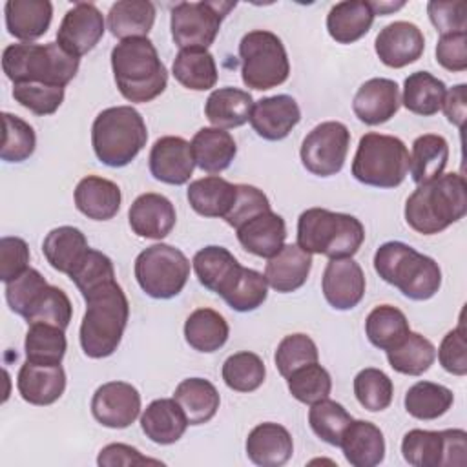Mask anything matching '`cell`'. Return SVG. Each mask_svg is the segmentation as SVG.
Returning <instances> with one entry per match:
<instances>
[{"label":"cell","mask_w":467,"mask_h":467,"mask_svg":"<svg viewBox=\"0 0 467 467\" xmlns=\"http://www.w3.org/2000/svg\"><path fill=\"white\" fill-rule=\"evenodd\" d=\"M467 213V184L462 173L451 171L420 184L405 202L407 224L423 235H434Z\"/></svg>","instance_id":"1"},{"label":"cell","mask_w":467,"mask_h":467,"mask_svg":"<svg viewBox=\"0 0 467 467\" xmlns=\"http://www.w3.org/2000/svg\"><path fill=\"white\" fill-rule=\"evenodd\" d=\"M80 323V347L91 359L111 356L122 339L130 317V303L117 281H111L88 297Z\"/></svg>","instance_id":"2"},{"label":"cell","mask_w":467,"mask_h":467,"mask_svg":"<svg viewBox=\"0 0 467 467\" xmlns=\"http://www.w3.org/2000/svg\"><path fill=\"white\" fill-rule=\"evenodd\" d=\"M111 69L117 89L130 102H150L168 84L166 66L148 36L120 40L111 49Z\"/></svg>","instance_id":"3"},{"label":"cell","mask_w":467,"mask_h":467,"mask_svg":"<svg viewBox=\"0 0 467 467\" xmlns=\"http://www.w3.org/2000/svg\"><path fill=\"white\" fill-rule=\"evenodd\" d=\"M374 270L412 301H427L441 286L438 263L401 241H387L374 254Z\"/></svg>","instance_id":"4"},{"label":"cell","mask_w":467,"mask_h":467,"mask_svg":"<svg viewBox=\"0 0 467 467\" xmlns=\"http://www.w3.org/2000/svg\"><path fill=\"white\" fill-rule=\"evenodd\" d=\"M80 58L57 42L9 44L2 53V69L13 84H46L66 88L77 75Z\"/></svg>","instance_id":"5"},{"label":"cell","mask_w":467,"mask_h":467,"mask_svg":"<svg viewBox=\"0 0 467 467\" xmlns=\"http://www.w3.org/2000/svg\"><path fill=\"white\" fill-rule=\"evenodd\" d=\"M365 241V226L348 213L308 208L297 219V246L328 259L352 257Z\"/></svg>","instance_id":"6"},{"label":"cell","mask_w":467,"mask_h":467,"mask_svg":"<svg viewBox=\"0 0 467 467\" xmlns=\"http://www.w3.org/2000/svg\"><path fill=\"white\" fill-rule=\"evenodd\" d=\"M148 128L131 106L102 109L91 126V146L97 159L109 168L128 166L146 146Z\"/></svg>","instance_id":"7"},{"label":"cell","mask_w":467,"mask_h":467,"mask_svg":"<svg viewBox=\"0 0 467 467\" xmlns=\"http://www.w3.org/2000/svg\"><path fill=\"white\" fill-rule=\"evenodd\" d=\"M409 173V150L394 135L365 133L352 161V175L365 186L396 188Z\"/></svg>","instance_id":"8"},{"label":"cell","mask_w":467,"mask_h":467,"mask_svg":"<svg viewBox=\"0 0 467 467\" xmlns=\"http://www.w3.org/2000/svg\"><path fill=\"white\" fill-rule=\"evenodd\" d=\"M241 78L246 88L272 89L290 75V62L281 38L266 29L248 31L239 42Z\"/></svg>","instance_id":"9"},{"label":"cell","mask_w":467,"mask_h":467,"mask_svg":"<svg viewBox=\"0 0 467 467\" xmlns=\"http://www.w3.org/2000/svg\"><path fill=\"white\" fill-rule=\"evenodd\" d=\"M133 272L146 296L153 299H171L186 286L190 261L179 248L157 243L137 255Z\"/></svg>","instance_id":"10"},{"label":"cell","mask_w":467,"mask_h":467,"mask_svg":"<svg viewBox=\"0 0 467 467\" xmlns=\"http://www.w3.org/2000/svg\"><path fill=\"white\" fill-rule=\"evenodd\" d=\"M235 2L202 0L179 2L170 15V29L175 46L181 49H208Z\"/></svg>","instance_id":"11"},{"label":"cell","mask_w":467,"mask_h":467,"mask_svg":"<svg viewBox=\"0 0 467 467\" xmlns=\"http://www.w3.org/2000/svg\"><path fill=\"white\" fill-rule=\"evenodd\" d=\"M401 454L412 467H463L467 463V432L463 429H412L401 440Z\"/></svg>","instance_id":"12"},{"label":"cell","mask_w":467,"mask_h":467,"mask_svg":"<svg viewBox=\"0 0 467 467\" xmlns=\"http://www.w3.org/2000/svg\"><path fill=\"white\" fill-rule=\"evenodd\" d=\"M350 146V131L339 120H327L312 128L301 142L303 166L317 177H332L341 171Z\"/></svg>","instance_id":"13"},{"label":"cell","mask_w":467,"mask_h":467,"mask_svg":"<svg viewBox=\"0 0 467 467\" xmlns=\"http://www.w3.org/2000/svg\"><path fill=\"white\" fill-rule=\"evenodd\" d=\"M106 22L95 4L77 2L64 15L58 31L57 44L73 57L89 53L104 36Z\"/></svg>","instance_id":"14"},{"label":"cell","mask_w":467,"mask_h":467,"mask_svg":"<svg viewBox=\"0 0 467 467\" xmlns=\"http://www.w3.org/2000/svg\"><path fill=\"white\" fill-rule=\"evenodd\" d=\"M91 414L108 429H126L140 414V394L126 381L102 383L91 398Z\"/></svg>","instance_id":"15"},{"label":"cell","mask_w":467,"mask_h":467,"mask_svg":"<svg viewBox=\"0 0 467 467\" xmlns=\"http://www.w3.org/2000/svg\"><path fill=\"white\" fill-rule=\"evenodd\" d=\"M365 274L352 257L330 259L325 266L321 290L327 303L336 310L358 306L365 296Z\"/></svg>","instance_id":"16"},{"label":"cell","mask_w":467,"mask_h":467,"mask_svg":"<svg viewBox=\"0 0 467 467\" xmlns=\"http://www.w3.org/2000/svg\"><path fill=\"white\" fill-rule=\"evenodd\" d=\"M374 49L385 66L400 69L423 55L425 36L416 24L396 20L378 33Z\"/></svg>","instance_id":"17"},{"label":"cell","mask_w":467,"mask_h":467,"mask_svg":"<svg viewBox=\"0 0 467 467\" xmlns=\"http://www.w3.org/2000/svg\"><path fill=\"white\" fill-rule=\"evenodd\" d=\"M148 164L157 181L173 186L186 184L195 168L190 142L175 135H166L153 142Z\"/></svg>","instance_id":"18"},{"label":"cell","mask_w":467,"mask_h":467,"mask_svg":"<svg viewBox=\"0 0 467 467\" xmlns=\"http://www.w3.org/2000/svg\"><path fill=\"white\" fill-rule=\"evenodd\" d=\"M400 106V86L383 77L363 82L352 99L354 115L368 126H378L390 120L398 113Z\"/></svg>","instance_id":"19"},{"label":"cell","mask_w":467,"mask_h":467,"mask_svg":"<svg viewBox=\"0 0 467 467\" xmlns=\"http://www.w3.org/2000/svg\"><path fill=\"white\" fill-rule=\"evenodd\" d=\"M301 120V109L294 97L274 95L254 102L250 124L254 131L265 140L285 139Z\"/></svg>","instance_id":"20"},{"label":"cell","mask_w":467,"mask_h":467,"mask_svg":"<svg viewBox=\"0 0 467 467\" xmlns=\"http://www.w3.org/2000/svg\"><path fill=\"white\" fill-rule=\"evenodd\" d=\"M128 221L133 234L139 237L161 241L173 230L177 213L168 197L148 192L131 202Z\"/></svg>","instance_id":"21"},{"label":"cell","mask_w":467,"mask_h":467,"mask_svg":"<svg viewBox=\"0 0 467 467\" xmlns=\"http://www.w3.org/2000/svg\"><path fill=\"white\" fill-rule=\"evenodd\" d=\"M16 389L24 401L46 407L64 394L66 372L62 365H36L26 361L18 370Z\"/></svg>","instance_id":"22"},{"label":"cell","mask_w":467,"mask_h":467,"mask_svg":"<svg viewBox=\"0 0 467 467\" xmlns=\"http://www.w3.org/2000/svg\"><path fill=\"white\" fill-rule=\"evenodd\" d=\"M235 232L237 241L246 252L265 259L274 257L285 246L286 239L285 219L272 210L257 213L235 228Z\"/></svg>","instance_id":"23"},{"label":"cell","mask_w":467,"mask_h":467,"mask_svg":"<svg viewBox=\"0 0 467 467\" xmlns=\"http://www.w3.org/2000/svg\"><path fill=\"white\" fill-rule=\"evenodd\" d=\"M246 456L259 467H281L294 452V441L290 432L274 421L255 425L244 443Z\"/></svg>","instance_id":"24"},{"label":"cell","mask_w":467,"mask_h":467,"mask_svg":"<svg viewBox=\"0 0 467 467\" xmlns=\"http://www.w3.org/2000/svg\"><path fill=\"white\" fill-rule=\"evenodd\" d=\"M339 447L352 467H374L385 458L383 432L367 420H352L341 436Z\"/></svg>","instance_id":"25"},{"label":"cell","mask_w":467,"mask_h":467,"mask_svg":"<svg viewBox=\"0 0 467 467\" xmlns=\"http://www.w3.org/2000/svg\"><path fill=\"white\" fill-rule=\"evenodd\" d=\"M312 254L297 244H285L265 266V279L275 292L290 294L299 290L310 274Z\"/></svg>","instance_id":"26"},{"label":"cell","mask_w":467,"mask_h":467,"mask_svg":"<svg viewBox=\"0 0 467 467\" xmlns=\"http://www.w3.org/2000/svg\"><path fill=\"white\" fill-rule=\"evenodd\" d=\"M75 206L80 213L93 221H109L120 210V188L104 177L88 175L78 181L75 193Z\"/></svg>","instance_id":"27"},{"label":"cell","mask_w":467,"mask_h":467,"mask_svg":"<svg viewBox=\"0 0 467 467\" xmlns=\"http://www.w3.org/2000/svg\"><path fill=\"white\" fill-rule=\"evenodd\" d=\"M188 425L186 414L173 398L153 400L140 414L142 432L159 445H171L179 441Z\"/></svg>","instance_id":"28"},{"label":"cell","mask_w":467,"mask_h":467,"mask_svg":"<svg viewBox=\"0 0 467 467\" xmlns=\"http://www.w3.org/2000/svg\"><path fill=\"white\" fill-rule=\"evenodd\" d=\"M4 15L9 35L22 42H31L47 33L53 4L49 0H7Z\"/></svg>","instance_id":"29"},{"label":"cell","mask_w":467,"mask_h":467,"mask_svg":"<svg viewBox=\"0 0 467 467\" xmlns=\"http://www.w3.org/2000/svg\"><path fill=\"white\" fill-rule=\"evenodd\" d=\"M190 146L195 166L212 175L224 171L237 153L234 137L221 128H201L195 131Z\"/></svg>","instance_id":"30"},{"label":"cell","mask_w":467,"mask_h":467,"mask_svg":"<svg viewBox=\"0 0 467 467\" xmlns=\"http://www.w3.org/2000/svg\"><path fill=\"white\" fill-rule=\"evenodd\" d=\"M254 108V99L248 91L239 88L213 89L204 104V115L213 128L232 130L246 124Z\"/></svg>","instance_id":"31"},{"label":"cell","mask_w":467,"mask_h":467,"mask_svg":"<svg viewBox=\"0 0 467 467\" xmlns=\"http://www.w3.org/2000/svg\"><path fill=\"white\" fill-rule=\"evenodd\" d=\"M186 197L199 215L224 219L235 202L237 184H232L219 175H208L192 181Z\"/></svg>","instance_id":"32"},{"label":"cell","mask_w":467,"mask_h":467,"mask_svg":"<svg viewBox=\"0 0 467 467\" xmlns=\"http://www.w3.org/2000/svg\"><path fill=\"white\" fill-rule=\"evenodd\" d=\"M374 16L365 0L337 2L327 15V31L337 44H352L368 33Z\"/></svg>","instance_id":"33"},{"label":"cell","mask_w":467,"mask_h":467,"mask_svg":"<svg viewBox=\"0 0 467 467\" xmlns=\"http://www.w3.org/2000/svg\"><path fill=\"white\" fill-rule=\"evenodd\" d=\"M88 250L86 235L75 226L53 228L42 243V252L51 268L67 275L80 265Z\"/></svg>","instance_id":"34"},{"label":"cell","mask_w":467,"mask_h":467,"mask_svg":"<svg viewBox=\"0 0 467 467\" xmlns=\"http://www.w3.org/2000/svg\"><path fill=\"white\" fill-rule=\"evenodd\" d=\"M155 5L148 0H119L108 11V29L113 36L144 38L155 24Z\"/></svg>","instance_id":"35"},{"label":"cell","mask_w":467,"mask_h":467,"mask_svg":"<svg viewBox=\"0 0 467 467\" xmlns=\"http://www.w3.org/2000/svg\"><path fill=\"white\" fill-rule=\"evenodd\" d=\"M173 400L181 405L190 425L210 421L221 403L215 385L204 378H186L173 392Z\"/></svg>","instance_id":"36"},{"label":"cell","mask_w":467,"mask_h":467,"mask_svg":"<svg viewBox=\"0 0 467 467\" xmlns=\"http://www.w3.org/2000/svg\"><path fill=\"white\" fill-rule=\"evenodd\" d=\"M449 161V144L441 135L425 133L414 139L409 155V171L420 186L440 177Z\"/></svg>","instance_id":"37"},{"label":"cell","mask_w":467,"mask_h":467,"mask_svg":"<svg viewBox=\"0 0 467 467\" xmlns=\"http://www.w3.org/2000/svg\"><path fill=\"white\" fill-rule=\"evenodd\" d=\"M230 336V327L226 319L213 308L193 310L184 323V339L197 352H215L219 350Z\"/></svg>","instance_id":"38"},{"label":"cell","mask_w":467,"mask_h":467,"mask_svg":"<svg viewBox=\"0 0 467 467\" xmlns=\"http://www.w3.org/2000/svg\"><path fill=\"white\" fill-rule=\"evenodd\" d=\"M192 266L199 283L204 288H208L210 292L221 294L241 265L228 248L210 244L201 248L193 255Z\"/></svg>","instance_id":"39"},{"label":"cell","mask_w":467,"mask_h":467,"mask_svg":"<svg viewBox=\"0 0 467 467\" xmlns=\"http://www.w3.org/2000/svg\"><path fill=\"white\" fill-rule=\"evenodd\" d=\"M175 80L186 89L206 91L217 82V64L208 49H181L171 64Z\"/></svg>","instance_id":"40"},{"label":"cell","mask_w":467,"mask_h":467,"mask_svg":"<svg viewBox=\"0 0 467 467\" xmlns=\"http://www.w3.org/2000/svg\"><path fill=\"white\" fill-rule=\"evenodd\" d=\"M447 86L429 71H414L403 82V106L421 117H431L441 109Z\"/></svg>","instance_id":"41"},{"label":"cell","mask_w":467,"mask_h":467,"mask_svg":"<svg viewBox=\"0 0 467 467\" xmlns=\"http://www.w3.org/2000/svg\"><path fill=\"white\" fill-rule=\"evenodd\" d=\"M410 332L407 316L392 305H378L365 319V334L379 350H392Z\"/></svg>","instance_id":"42"},{"label":"cell","mask_w":467,"mask_h":467,"mask_svg":"<svg viewBox=\"0 0 467 467\" xmlns=\"http://www.w3.org/2000/svg\"><path fill=\"white\" fill-rule=\"evenodd\" d=\"M219 296L232 310L252 312L266 301L268 283L265 279V274L254 268L239 266V270L234 274V277Z\"/></svg>","instance_id":"43"},{"label":"cell","mask_w":467,"mask_h":467,"mask_svg":"<svg viewBox=\"0 0 467 467\" xmlns=\"http://www.w3.org/2000/svg\"><path fill=\"white\" fill-rule=\"evenodd\" d=\"M454 401L451 389L432 381H418L405 392V410L416 420H438Z\"/></svg>","instance_id":"44"},{"label":"cell","mask_w":467,"mask_h":467,"mask_svg":"<svg viewBox=\"0 0 467 467\" xmlns=\"http://www.w3.org/2000/svg\"><path fill=\"white\" fill-rule=\"evenodd\" d=\"M66 334L58 327L46 323H33L27 328L24 350L26 361L36 365H60L66 356Z\"/></svg>","instance_id":"45"},{"label":"cell","mask_w":467,"mask_h":467,"mask_svg":"<svg viewBox=\"0 0 467 467\" xmlns=\"http://www.w3.org/2000/svg\"><path fill=\"white\" fill-rule=\"evenodd\" d=\"M436 359V348L434 345L418 332H409L407 337L394 347L392 350H387V361L389 365L407 376H420L431 368V365Z\"/></svg>","instance_id":"46"},{"label":"cell","mask_w":467,"mask_h":467,"mask_svg":"<svg viewBox=\"0 0 467 467\" xmlns=\"http://www.w3.org/2000/svg\"><path fill=\"white\" fill-rule=\"evenodd\" d=\"M221 374L228 389L235 392H254L263 385L266 368L257 354L243 350L224 359Z\"/></svg>","instance_id":"47"},{"label":"cell","mask_w":467,"mask_h":467,"mask_svg":"<svg viewBox=\"0 0 467 467\" xmlns=\"http://www.w3.org/2000/svg\"><path fill=\"white\" fill-rule=\"evenodd\" d=\"M352 420L354 418L341 403L328 398L312 403L308 409V425L312 432L334 447H339L341 436Z\"/></svg>","instance_id":"48"},{"label":"cell","mask_w":467,"mask_h":467,"mask_svg":"<svg viewBox=\"0 0 467 467\" xmlns=\"http://www.w3.org/2000/svg\"><path fill=\"white\" fill-rule=\"evenodd\" d=\"M73 316V306L67 294L53 285H47L40 296L35 299L24 319L27 325L46 323L51 327H58L62 330L67 328Z\"/></svg>","instance_id":"49"},{"label":"cell","mask_w":467,"mask_h":467,"mask_svg":"<svg viewBox=\"0 0 467 467\" xmlns=\"http://www.w3.org/2000/svg\"><path fill=\"white\" fill-rule=\"evenodd\" d=\"M392 379L379 368H363L354 378V396L358 403L370 412L385 410L392 401Z\"/></svg>","instance_id":"50"},{"label":"cell","mask_w":467,"mask_h":467,"mask_svg":"<svg viewBox=\"0 0 467 467\" xmlns=\"http://www.w3.org/2000/svg\"><path fill=\"white\" fill-rule=\"evenodd\" d=\"M286 385L292 398L305 405H312L323 398H328L332 390V378L328 370L316 361L294 370L286 378Z\"/></svg>","instance_id":"51"},{"label":"cell","mask_w":467,"mask_h":467,"mask_svg":"<svg viewBox=\"0 0 467 467\" xmlns=\"http://www.w3.org/2000/svg\"><path fill=\"white\" fill-rule=\"evenodd\" d=\"M2 122H4V140L0 150L2 161L22 162L29 159L36 148L35 130L26 120L7 111L2 113Z\"/></svg>","instance_id":"52"},{"label":"cell","mask_w":467,"mask_h":467,"mask_svg":"<svg viewBox=\"0 0 467 467\" xmlns=\"http://www.w3.org/2000/svg\"><path fill=\"white\" fill-rule=\"evenodd\" d=\"M69 279L75 283L82 297H88L100 286L115 281V268L106 254L89 248L80 265L69 274Z\"/></svg>","instance_id":"53"},{"label":"cell","mask_w":467,"mask_h":467,"mask_svg":"<svg viewBox=\"0 0 467 467\" xmlns=\"http://www.w3.org/2000/svg\"><path fill=\"white\" fill-rule=\"evenodd\" d=\"M317 358H319V352L314 339L301 332L285 336L279 341L274 354L275 367L283 378H288L294 370L308 363H316Z\"/></svg>","instance_id":"54"},{"label":"cell","mask_w":467,"mask_h":467,"mask_svg":"<svg viewBox=\"0 0 467 467\" xmlns=\"http://www.w3.org/2000/svg\"><path fill=\"white\" fill-rule=\"evenodd\" d=\"M15 100L35 115H53L64 102V88L46 84H13Z\"/></svg>","instance_id":"55"},{"label":"cell","mask_w":467,"mask_h":467,"mask_svg":"<svg viewBox=\"0 0 467 467\" xmlns=\"http://www.w3.org/2000/svg\"><path fill=\"white\" fill-rule=\"evenodd\" d=\"M46 286V277L38 270L27 268L22 275L5 283V301L15 314L24 317Z\"/></svg>","instance_id":"56"},{"label":"cell","mask_w":467,"mask_h":467,"mask_svg":"<svg viewBox=\"0 0 467 467\" xmlns=\"http://www.w3.org/2000/svg\"><path fill=\"white\" fill-rule=\"evenodd\" d=\"M272 210L270 201L265 195L263 190L252 186V184H237V197L232 206V210L226 213L224 221L232 228H239L248 219L255 217L261 212Z\"/></svg>","instance_id":"57"},{"label":"cell","mask_w":467,"mask_h":467,"mask_svg":"<svg viewBox=\"0 0 467 467\" xmlns=\"http://www.w3.org/2000/svg\"><path fill=\"white\" fill-rule=\"evenodd\" d=\"M427 13L440 35L467 33V4L463 0L454 2H429Z\"/></svg>","instance_id":"58"},{"label":"cell","mask_w":467,"mask_h":467,"mask_svg":"<svg viewBox=\"0 0 467 467\" xmlns=\"http://www.w3.org/2000/svg\"><path fill=\"white\" fill-rule=\"evenodd\" d=\"M438 361L449 374L465 376L467 374V343L465 330L460 323L458 328L447 332L438 348Z\"/></svg>","instance_id":"59"},{"label":"cell","mask_w":467,"mask_h":467,"mask_svg":"<svg viewBox=\"0 0 467 467\" xmlns=\"http://www.w3.org/2000/svg\"><path fill=\"white\" fill-rule=\"evenodd\" d=\"M29 246L22 237L0 239V279L9 283L22 275L29 266Z\"/></svg>","instance_id":"60"},{"label":"cell","mask_w":467,"mask_h":467,"mask_svg":"<svg viewBox=\"0 0 467 467\" xmlns=\"http://www.w3.org/2000/svg\"><path fill=\"white\" fill-rule=\"evenodd\" d=\"M436 60L447 71H465L467 69V33L440 35L436 44Z\"/></svg>","instance_id":"61"},{"label":"cell","mask_w":467,"mask_h":467,"mask_svg":"<svg viewBox=\"0 0 467 467\" xmlns=\"http://www.w3.org/2000/svg\"><path fill=\"white\" fill-rule=\"evenodd\" d=\"M97 463L100 467H119V465H146V463H153L159 465L162 463L161 460H153L148 456H142L139 452V449L126 445V443H109L106 445L97 458Z\"/></svg>","instance_id":"62"},{"label":"cell","mask_w":467,"mask_h":467,"mask_svg":"<svg viewBox=\"0 0 467 467\" xmlns=\"http://www.w3.org/2000/svg\"><path fill=\"white\" fill-rule=\"evenodd\" d=\"M441 109L447 120L462 130L465 122V113H467V86L465 84L452 86L443 97Z\"/></svg>","instance_id":"63"},{"label":"cell","mask_w":467,"mask_h":467,"mask_svg":"<svg viewBox=\"0 0 467 467\" xmlns=\"http://www.w3.org/2000/svg\"><path fill=\"white\" fill-rule=\"evenodd\" d=\"M368 4L372 7L374 15H381V16H385L392 11H398L405 5V2H368Z\"/></svg>","instance_id":"64"}]
</instances>
